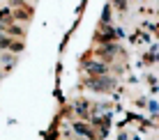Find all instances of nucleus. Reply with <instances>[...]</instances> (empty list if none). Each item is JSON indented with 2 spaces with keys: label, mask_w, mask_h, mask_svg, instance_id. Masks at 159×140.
<instances>
[{
  "label": "nucleus",
  "mask_w": 159,
  "mask_h": 140,
  "mask_svg": "<svg viewBox=\"0 0 159 140\" xmlns=\"http://www.w3.org/2000/svg\"><path fill=\"white\" fill-rule=\"evenodd\" d=\"M9 9H12L14 21H23V23H28V21L32 19V7H28L25 0H9Z\"/></svg>",
  "instance_id": "obj_1"
},
{
  "label": "nucleus",
  "mask_w": 159,
  "mask_h": 140,
  "mask_svg": "<svg viewBox=\"0 0 159 140\" xmlns=\"http://www.w3.org/2000/svg\"><path fill=\"white\" fill-rule=\"evenodd\" d=\"M88 85H90L92 90H111L113 87V80L106 76V74H102V76H92L88 80Z\"/></svg>",
  "instance_id": "obj_2"
},
{
  "label": "nucleus",
  "mask_w": 159,
  "mask_h": 140,
  "mask_svg": "<svg viewBox=\"0 0 159 140\" xmlns=\"http://www.w3.org/2000/svg\"><path fill=\"white\" fill-rule=\"evenodd\" d=\"M74 131L79 133V136H85V138H92V140L97 138V133L92 131V126H88L85 122H74Z\"/></svg>",
  "instance_id": "obj_3"
},
{
  "label": "nucleus",
  "mask_w": 159,
  "mask_h": 140,
  "mask_svg": "<svg viewBox=\"0 0 159 140\" xmlns=\"http://www.w3.org/2000/svg\"><path fill=\"white\" fill-rule=\"evenodd\" d=\"M85 69L92 74V76H102V74H106V71H108V67H106V64L95 62V60H92V62H85Z\"/></svg>",
  "instance_id": "obj_4"
},
{
  "label": "nucleus",
  "mask_w": 159,
  "mask_h": 140,
  "mask_svg": "<svg viewBox=\"0 0 159 140\" xmlns=\"http://www.w3.org/2000/svg\"><path fill=\"white\" fill-rule=\"evenodd\" d=\"M0 28H2L5 35H12V37H23L25 35V30L21 28V25H16L14 21H12V23H7V25H0Z\"/></svg>",
  "instance_id": "obj_5"
},
{
  "label": "nucleus",
  "mask_w": 159,
  "mask_h": 140,
  "mask_svg": "<svg viewBox=\"0 0 159 140\" xmlns=\"http://www.w3.org/2000/svg\"><path fill=\"white\" fill-rule=\"evenodd\" d=\"M16 62H19V57H16L14 53H2V55H0V64H2L5 71H9V69H12Z\"/></svg>",
  "instance_id": "obj_6"
},
{
  "label": "nucleus",
  "mask_w": 159,
  "mask_h": 140,
  "mask_svg": "<svg viewBox=\"0 0 159 140\" xmlns=\"http://www.w3.org/2000/svg\"><path fill=\"white\" fill-rule=\"evenodd\" d=\"M99 53L104 55V60H111V57L116 55V53H120V48H118L116 41H108V44L104 46V48H99Z\"/></svg>",
  "instance_id": "obj_7"
},
{
  "label": "nucleus",
  "mask_w": 159,
  "mask_h": 140,
  "mask_svg": "<svg viewBox=\"0 0 159 140\" xmlns=\"http://www.w3.org/2000/svg\"><path fill=\"white\" fill-rule=\"evenodd\" d=\"M104 28H106V30H102L99 32V35H97V39H99L102 41V44H108V41H116V30H113V28H108V25H104Z\"/></svg>",
  "instance_id": "obj_8"
},
{
  "label": "nucleus",
  "mask_w": 159,
  "mask_h": 140,
  "mask_svg": "<svg viewBox=\"0 0 159 140\" xmlns=\"http://www.w3.org/2000/svg\"><path fill=\"white\" fill-rule=\"evenodd\" d=\"M74 110L79 112L83 120H88V117H90V112H88V104H85V101H76V104H74Z\"/></svg>",
  "instance_id": "obj_9"
},
{
  "label": "nucleus",
  "mask_w": 159,
  "mask_h": 140,
  "mask_svg": "<svg viewBox=\"0 0 159 140\" xmlns=\"http://www.w3.org/2000/svg\"><path fill=\"white\" fill-rule=\"evenodd\" d=\"M7 51H9V53H14V55H19V53L23 51V41L12 39V41H9V46H7Z\"/></svg>",
  "instance_id": "obj_10"
},
{
  "label": "nucleus",
  "mask_w": 159,
  "mask_h": 140,
  "mask_svg": "<svg viewBox=\"0 0 159 140\" xmlns=\"http://www.w3.org/2000/svg\"><path fill=\"white\" fill-rule=\"evenodd\" d=\"M111 2H113V7H116L118 12H127V2L129 0H111Z\"/></svg>",
  "instance_id": "obj_11"
},
{
  "label": "nucleus",
  "mask_w": 159,
  "mask_h": 140,
  "mask_svg": "<svg viewBox=\"0 0 159 140\" xmlns=\"http://www.w3.org/2000/svg\"><path fill=\"white\" fill-rule=\"evenodd\" d=\"M0 80H2V69H0Z\"/></svg>",
  "instance_id": "obj_12"
}]
</instances>
